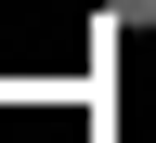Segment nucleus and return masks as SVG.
Returning a JSON list of instances; mask_svg holds the SVG:
<instances>
[{"label": "nucleus", "instance_id": "f257e3e1", "mask_svg": "<svg viewBox=\"0 0 156 143\" xmlns=\"http://www.w3.org/2000/svg\"><path fill=\"white\" fill-rule=\"evenodd\" d=\"M130 26H156V0H104V39H130Z\"/></svg>", "mask_w": 156, "mask_h": 143}]
</instances>
